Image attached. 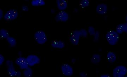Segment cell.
Wrapping results in <instances>:
<instances>
[{
    "label": "cell",
    "instance_id": "obj_1",
    "mask_svg": "<svg viewBox=\"0 0 127 77\" xmlns=\"http://www.w3.org/2000/svg\"><path fill=\"white\" fill-rule=\"evenodd\" d=\"M106 38L110 45L114 46L118 43L120 36L119 34L116 31L111 30L106 34Z\"/></svg>",
    "mask_w": 127,
    "mask_h": 77
},
{
    "label": "cell",
    "instance_id": "obj_2",
    "mask_svg": "<svg viewBox=\"0 0 127 77\" xmlns=\"http://www.w3.org/2000/svg\"><path fill=\"white\" fill-rule=\"evenodd\" d=\"M34 38L37 43L40 45L45 44L47 41L46 34L42 31L36 32L34 34Z\"/></svg>",
    "mask_w": 127,
    "mask_h": 77
},
{
    "label": "cell",
    "instance_id": "obj_3",
    "mask_svg": "<svg viewBox=\"0 0 127 77\" xmlns=\"http://www.w3.org/2000/svg\"><path fill=\"white\" fill-rule=\"evenodd\" d=\"M127 74V68L123 65L117 66L113 70V77H124Z\"/></svg>",
    "mask_w": 127,
    "mask_h": 77
},
{
    "label": "cell",
    "instance_id": "obj_4",
    "mask_svg": "<svg viewBox=\"0 0 127 77\" xmlns=\"http://www.w3.org/2000/svg\"><path fill=\"white\" fill-rule=\"evenodd\" d=\"M18 12L15 9H11L6 12L4 16V19L7 21L16 20L18 17Z\"/></svg>",
    "mask_w": 127,
    "mask_h": 77
},
{
    "label": "cell",
    "instance_id": "obj_5",
    "mask_svg": "<svg viewBox=\"0 0 127 77\" xmlns=\"http://www.w3.org/2000/svg\"><path fill=\"white\" fill-rule=\"evenodd\" d=\"M81 38L79 30H75L70 34L69 41L73 45L77 46L79 44Z\"/></svg>",
    "mask_w": 127,
    "mask_h": 77
},
{
    "label": "cell",
    "instance_id": "obj_6",
    "mask_svg": "<svg viewBox=\"0 0 127 77\" xmlns=\"http://www.w3.org/2000/svg\"><path fill=\"white\" fill-rule=\"evenodd\" d=\"M61 68L62 72L64 76L70 77L73 74V68L70 65L68 64L65 63L62 64L61 66Z\"/></svg>",
    "mask_w": 127,
    "mask_h": 77
},
{
    "label": "cell",
    "instance_id": "obj_7",
    "mask_svg": "<svg viewBox=\"0 0 127 77\" xmlns=\"http://www.w3.org/2000/svg\"><path fill=\"white\" fill-rule=\"evenodd\" d=\"M26 58L28 64L30 67L37 65L40 62V59L39 57L35 54H30Z\"/></svg>",
    "mask_w": 127,
    "mask_h": 77
},
{
    "label": "cell",
    "instance_id": "obj_8",
    "mask_svg": "<svg viewBox=\"0 0 127 77\" xmlns=\"http://www.w3.org/2000/svg\"><path fill=\"white\" fill-rule=\"evenodd\" d=\"M69 18V15L65 11L59 12L55 16V20L58 22H66L68 20Z\"/></svg>",
    "mask_w": 127,
    "mask_h": 77
},
{
    "label": "cell",
    "instance_id": "obj_9",
    "mask_svg": "<svg viewBox=\"0 0 127 77\" xmlns=\"http://www.w3.org/2000/svg\"><path fill=\"white\" fill-rule=\"evenodd\" d=\"M15 63L21 70H25L29 67L27 62L26 58L22 56L17 58L16 59Z\"/></svg>",
    "mask_w": 127,
    "mask_h": 77
},
{
    "label": "cell",
    "instance_id": "obj_10",
    "mask_svg": "<svg viewBox=\"0 0 127 77\" xmlns=\"http://www.w3.org/2000/svg\"><path fill=\"white\" fill-rule=\"evenodd\" d=\"M108 10V7L106 4L102 3L98 4L96 6V11L98 14L103 15L106 14Z\"/></svg>",
    "mask_w": 127,
    "mask_h": 77
},
{
    "label": "cell",
    "instance_id": "obj_11",
    "mask_svg": "<svg viewBox=\"0 0 127 77\" xmlns=\"http://www.w3.org/2000/svg\"><path fill=\"white\" fill-rule=\"evenodd\" d=\"M56 4L58 9L60 11H65L68 6V3L65 0H57Z\"/></svg>",
    "mask_w": 127,
    "mask_h": 77
},
{
    "label": "cell",
    "instance_id": "obj_12",
    "mask_svg": "<svg viewBox=\"0 0 127 77\" xmlns=\"http://www.w3.org/2000/svg\"><path fill=\"white\" fill-rule=\"evenodd\" d=\"M51 46L53 48L61 49L65 47V43L61 40H54L52 42Z\"/></svg>",
    "mask_w": 127,
    "mask_h": 77
},
{
    "label": "cell",
    "instance_id": "obj_13",
    "mask_svg": "<svg viewBox=\"0 0 127 77\" xmlns=\"http://www.w3.org/2000/svg\"><path fill=\"white\" fill-rule=\"evenodd\" d=\"M116 31L119 34H122L124 33L127 34V22L121 23L117 26Z\"/></svg>",
    "mask_w": 127,
    "mask_h": 77
},
{
    "label": "cell",
    "instance_id": "obj_14",
    "mask_svg": "<svg viewBox=\"0 0 127 77\" xmlns=\"http://www.w3.org/2000/svg\"><path fill=\"white\" fill-rule=\"evenodd\" d=\"M107 60L110 63H113L117 60V57L116 53L112 51H109L107 54Z\"/></svg>",
    "mask_w": 127,
    "mask_h": 77
},
{
    "label": "cell",
    "instance_id": "obj_15",
    "mask_svg": "<svg viewBox=\"0 0 127 77\" xmlns=\"http://www.w3.org/2000/svg\"><path fill=\"white\" fill-rule=\"evenodd\" d=\"M101 59V56L100 54H94L91 57V61L93 64H96L100 62Z\"/></svg>",
    "mask_w": 127,
    "mask_h": 77
},
{
    "label": "cell",
    "instance_id": "obj_16",
    "mask_svg": "<svg viewBox=\"0 0 127 77\" xmlns=\"http://www.w3.org/2000/svg\"><path fill=\"white\" fill-rule=\"evenodd\" d=\"M32 6H40L45 5L46 2L44 0H32L31 2Z\"/></svg>",
    "mask_w": 127,
    "mask_h": 77
},
{
    "label": "cell",
    "instance_id": "obj_17",
    "mask_svg": "<svg viewBox=\"0 0 127 77\" xmlns=\"http://www.w3.org/2000/svg\"><path fill=\"white\" fill-rule=\"evenodd\" d=\"M16 72L14 66L7 68V73L10 77H16Z\"/></svg>",
    "mask_w": 127,
    "mask_h": 77
},
{
    "label": "cell",
    "instance_id": "obj_18",
    "mask_svg": "<svg viewBox=\"0 0 127 77\" xmlns=\"http://www.w3.org/2000/svg\"><path fill=\"white\" fill-rule=\"evenodd\" d=\"M23 75L25 77H32L33 70L31 68L29 67L23 70Z\"/></svg>",
    "mask_w": 127,
    "mask_h": 77
},
{
    "label": "cell",
    "instance_id": "obj_19",
    "mask_svg": "<svg viewBox=\"0 0 127 77\" xmlns=\"http://www.w3.org/2000/svg\"><path fill=\"white\" fill-rule=\"evenodd\" d=\"M6 40L9 45L11 47H14L16 45V40L13 37L9 36L6 38Z\"/></svg>",
    "mask_w": 127,
    "mask_h": 77
},
{
    "label": "cell",
    "instance_id": "obj_20",
    "mask_svg": "<svg viewBox=\"0 0 127 77\" xmlns=\"http://www.w3.org/2000/svg\"><path fill=\"white\" fill-rule=\"evenodd\" d=\"M0 36L2 39H6L10 36L9 32L5 29H1L0 30Z\"/></svg>",
    "mask_w": 127,
    "mask_h": 77
},
{
    "label": "cell",
    "instance_id": "obj_21",
    "mask_svg": "<svg viewBox=\"0 0 127 77\" xmlns=\"http://www.w3.org/2000/svg\"><path fill=\"white\" fill-rule=\"evenodd\" d=\"M90 1L89 0H82L79 2V5L82 8H85L90 5Z\"/></svg>",
    "mask_w": 127,
    "mask_h": 77
},
{
    "label": "cell",
    "instance_id": "obj_22",
    "mask_svg": "<svg viewBox=\"0 0 127 77\" xmlns=\"http://www.w3.org/2000/svg\"><path fill=\"white\" fill-rule=\"evenodd\" d=\"M79 31L81 37L83 38H86L87 37L88 33L86 29H81L79 30Z\"/></svg>",
    "mask_w": 127,
    "mask_h": 77
},
{
    "label": "cell",
    "instance_id": "obj_23",
    "mask_svg": "<svg viewBox=\"0 0 127 77\" xmlns=\"http://www.w3.org/2000/svg\"><path fill=\"white\" fill-rule=\"evenodd\" d=\"M88 34L91 36H94L96 32L95 28L93 26H89L88 28Z\"/></svg>",
    "mask_w": 127,
    "mask_h": 77
},
{
    "label": "cell",
    "instance_id": "obj_24",
    "mask_svg": "<svg viewBox=\"0 0 127 77\" xmlns=\"http://www.w3.org/2000/svg\"><path fill=\"white\" fill-rule=\"evenodd\" d=\"M100 33L99 31H96V32L94 36V42H97L99 40L100 38Z\"/></svg>",
    "mask_w": 127,
    "mask_h": 77
},
{
    "label": "cell",
    "instance_id": "obj_25",
    "mask_svg": "<svg viewBox=\"0 0 127 77\" xmlns=\"http://www.w3.org/2000/svg\"><path fill=\"white\" fill-rule=\"evenodd\" d=\"M5 65L7 68L14 66V62L10 60H7L6 61Z\"/></svg>",
    "mask_w": 127,
    "mask_h": 77
},
{
    "label": "cell",
    "instance_id": "obj_26",
    "mask_svg": "<svg viewBox=\"0 0 127 77\" xmlns=\"http://www.w3.org/2000/svg\"><path fill=\"white\" fill-rule=\"evenodd\" d=\"M5 61L4 57L1 54H0V65L1 66L4 63Z\"/></svg>",
    "mask_w": 127,
    "mask_h": 77
},
{
    "label": "cell",
    "instance_id": "obj_27",
    "mask_svg": "<svg viewBox=\"0 0 127 77\" xmlns=\"http://www.w3.org/2000/svg\"><path fill=\"white\" fill-rule=\"evenodd\" d=\"M22 10L23 11L26 12H28L29 10V7H28V6L26 5L23 6H22Z\"/></svg>",
    "mask_w": 127,
    "mask_h": 77
},
{
    "label": "cell",
    "instance_id": "obj_28",
    "mask_svg": "<svg viewBox=\"0 0 127 77\" xmlns=\"http://www.w3.org/2000/svg\"><path fill=\"white\" fill-rule=\"evenodd\" d=\"M79 76L81 77H87L88 76L86 72H82L79 73Z\"/></svg>",
    "mask_w": 127,
    "mask_h": 77
},
{
    "label": "cell",
    "instance_id": "obj_29",
    "mask_svg": "<svg viewBox=\"0 0 127 77\" xmlns=\"http://www.w3.org/2000/svg\"><path fill=\"white\" fill-rule=\"evenodd\" d=\"M22 73L19 70H17L16 74V77H20L21 76Z\"/></svg>",
    "mask_w": 127,
    "mask_h": 77
},
{
    "label": "cell",
    "instance_id": "obj_30",
    "mask_svg": "<svg viewBox=\"0 0 127 77\" xmlns=\"http://www.w3.org/2000/svg\"><path fill=\"white\" fill-rule=\"evenodd\" d=\"M4 15H3V11L2 9H0V20H1L2 18L4 17Z\"/></svg>",
    "mask_w": 127,
    "mask_h": 77
},
{
    "label": "cell",
    "instance_id": "obj_31",
    "mask_svg": "<svg viewBox=\"0 0 127 77\" xmlns=\"http://www.w3.org/2000/svg\"><path fill=\"white\" fill-rule=\"evenodd\" d=\"M100 77H112L108 74H102L100 76Z\"/></svg>",
    "mask_w": 127,
    "mask_h": 77
},
{
    "label": "cell",
    "instance_id": "obj_32",
    "mask_svg": "<svg viewBox=\"0 0 127 77\" xmlns=\"http://www.w3.org/2000/svg\"><path fill=\"white\" fill-rule=\"evenodd\" d=\"M56 10L55 9H52L51 10V13L52 14H55V12H56Z\"/></svg>",
    "mask_w": 127,
    "mask_h": 77
},
{
    "label": "cell",
    "instance_id": "obj_33",
    "mask_svg": "<svg viewBox=\"0 0 127 77\" xmlns=\"http://www.w3.org/2000/svg\"><path fill=\"white\" fill-rule=\"evenodd\" d=\"M76 61V59H75V58H73V59H72L71 60V62L72 63H75Z\"/></svg>",
    "mask_w": 127,
    "mask_h": 77
},
{
    "label": "cell",
    "instance_id": "obj_34",
    "mask_svg": "<svg viewBox=\"0 0 127 77\" xmlns=\"http://www.w3.org/2000/svg\"><path fill=\"white\" fill-rule=\"evenodd\" d=\"M18 56H19V57H21L22 56V52L21 51H20L18 52Z\"/></svg>",
    "mask_w": 127,
    "mask_h": 77
},
{
    "label": "cell",
    "instance_id": "obj_35",
    "mask_svg": "<svg viewBox=\"0 0 127 77\" xmlns=\"http://www.w3.org/2000/svg\"><path fill=\"white\" fill-rule=\"evenodd\" d=\"M125 20H126V22H127V14L125 17Z\"/></svg>",
    "mask_w": 127,
    "mask_h": 77
},
{
    "label": "cell",
    "instance_id": "obj_36",
    "mask_svg": "<svg viewBox=\"0 0 127 77\" xmlns=\"http://www.w3.org/2000/svg\"><path fill=\"white\" fill-rule=\"evenodd\" d=\"M124 77H127V75H126V76H125Z\"/></svg>",
    "mask_w": 127,
    "mask_h": 77
}]
</instances>
